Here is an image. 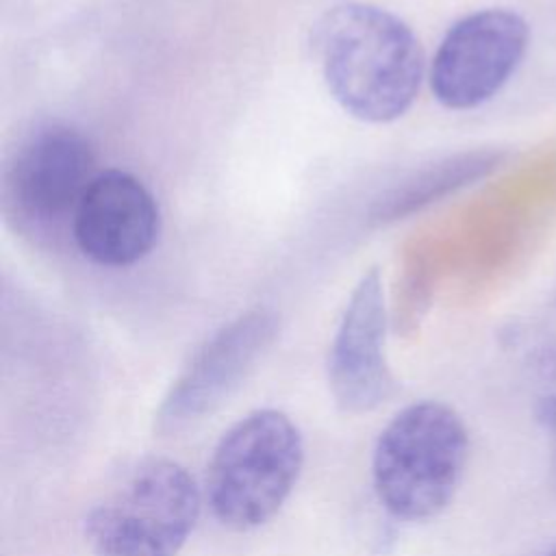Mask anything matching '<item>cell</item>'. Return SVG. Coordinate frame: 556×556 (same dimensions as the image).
I'll use <instances>...</instances> for the list:
<instances>
[{"label":"cell","mask_w":556,"mask_h":556,"mask_svg":"<svg viewBox=\"0 0 556 556\" xmlns=\"http://www.w3.org/2000/svg\"><path fill=\"white\" fill-rule=\"evenodd\" d=\"M543 556H556V549H552V552H547V554H543Z\"/></svg>","instance_id":"4fadbf2b"},{"label":"cell","mask_w":556,"mask_h":556,"mask_svg":"<svg viewBox=\"0 0 556 556\" xmlns=\"http://www.w3.org/2000/svg\"><path fill=\"white\" fill-rule=\"evenodd\" d=\"M526 378L534 419L556 432V326L541 328L526 350Z\"/></svg>","instance_id":"8fae6325"},{"label":"cell","mask_w":556,"mask_h":556,"mask_svg":"<svg viewBox=\"0 0 556 556\" xmlns=\"http://www.w3.org/2000/svg\"><path fill=\"white\" fill-rule=\"evenodd\" d=\"M304 465V439L289 415L261 408L239 419L213 450L206 502L228 530L267 523L291 495Z\"/></svg>","instance_id":"3957f363"},{"label":"cell","mask_w":556,"mask_h":556,"mask_svg":"<svg viewBox=\"0 0 556 556\" xmlns=\"http://www.w3.org/2000/svg\"><path fill=\"white\" fill-rule=\"evenodd\" d=\"M504 159L506 154L502 150H471L430 163L376 200L371 217L376 222H387L419 211L421 206L489 176L504 163Z\"/></svg>","instance_id":"30bf717a"},{"label":"cell","mask_w":556,"mask_h":556,"mask_svg":"<svg viewBox=\"0 0 556 556\" xmlns=\"http://www.w3.org/2000/svg\"><path fill=\"white\" fill-rule=\"evenodd\" d=\"M549 484L556 497V432L552 434V456H549Z\"/></svg>","instance_id":"7c38bea8"},{"label":"cell","mask_w":556,"mask_h":556,"mask_svg":"<svg viewBox=\"0 0 556 556\" xmlns=\"http://www.w3.org/2000/svg\"><path fill=\"white\" fill-rule=\"evenodd\" d=\"M200 489L172 458H143L93 506V556H178L200 517Z\"/></svg>","instance_id":"277c9868"},{"label":"cell","mask_w":556,"mask_h":556,"mask_svg":"<svg viewBox=\"0 0 556 556\" xmlns=\"http://www.w3.org/2000/svg\"><path fill=\"white\" fill-rule=\"evenodd\" d=\"M161 213L148 187L128 172H98L85 191L72 232L78 250L98 265L128 267L154 248Z\"/></svg>","instance_id":"9c48e42d"},{"label":"cell","mask_w":556,"mask_h":556,"mask_svg":"<svg viewBox=\"0 0 556 556\" xmlns=\"http://www.w3.org/2000/svg\"><path fill=\"white\" fill-rule=\"evenodd\" d=\"M467 458L469 432L452 406L437 400L408 404L376 441V497L400 521H428L454 500Z\"/></svg>","instance_id":"7a4b0ae2"},{"label":"cell","mask_w":556,"mask_h":556,"mask_svg":"<svg viewBox=\"0 0 556 556\" xmlns=\"http://www.w3.org/2000/svg\"><path fill=\"white\" fill-rule=\"evenodd\" d=\"M89 139L67 124L35 128L7 169V200L28 224L50 226L74 213L96 178Z\"/></svg>","instance_id":"52a82bcc"},{"label":"cell","mask_w":556,"mask_h":556,"mask_svg":"<svg viewBox=\"0 0 556 556\" xmlns=\"http://www.w3.org/2000/svg\"><path fill=\"white\" fill-rule=\"evenodd\" d=\"M315 52L332 98L363 122H391L413 104L424 54L415 33L374 4H343L315 28Z\"/></svg>","instance_id":"6da1fadb"},{"label":"cell","mask_w":556,"mask_h":556,"mask_svg":"<svg viewBox=\"0 0 556 556\" xmlns=\"http://www.w3.org/2000/svg\"><path fill=\"white\" fill-rule=\"evenodd\" d=\"M387 311L378 269L356 282L328 354V384L345 413H369L395 391L384 356Z\"/></svg>","instance_id":"ba28073f"},{"label":"cell","mask_w":556,"mask_h":556,"mask_svg":"<svg viewBox=\"0 0 556 556\" xmlns=\"http://www.w3.org/2000/svg\"><path fill=\"white\" fill-rule=\"evenodd\" d=\"M528 39V24L515 11L482 9L465 15L437 48L430 67L434 98L454 111L491 100L521 63Z\"/></svg>","instance_id":"8992f818"},{"label":"cell","mask_w":556,"mask_h":556,"mask_svg":"<svg viewBox=\"0 0 556 556\" xmlns=\"http://www.w3.org/2000/svg\"><path fill=\"white\" fill-rule=\"evenodd\" d=\"M278 332L269 308H250L213 332L163 395L154 428L178 434L215 413L248 378Z\"/></svg>","instance_id":"5b68a950"}]
</instances>
